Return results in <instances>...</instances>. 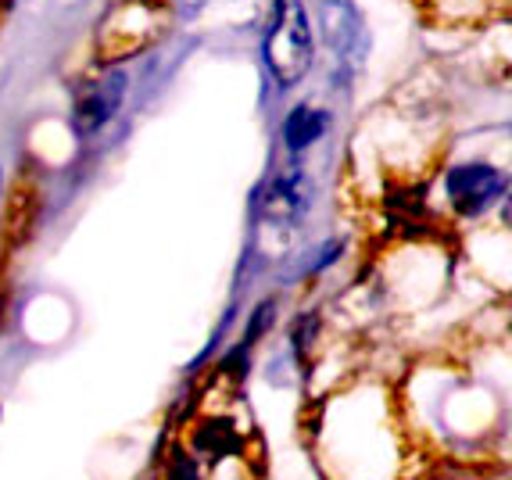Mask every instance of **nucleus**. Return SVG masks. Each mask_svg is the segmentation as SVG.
Segmentation results:
<instances>
[{
  "label": "nucleus",
  "instance_id": "obj_1",
  "mask_svg": "<svg viewBox=\"0 0 512 480\" xmlns=\"http://www.w3.org/2000/svg\"><path fill=\"white\" fill-rule=\"evenodd\" d=\"M262 61L280 90L308 79L316 65V22L305 0H273L262 29Z\"/></svg>",
  "mask_w": 512,
  "mask_h": 480
},
{
  "label": "nucleus",
  "instance_id": "obj_2",
  "mask_svg": "<svg viewBox=\"0 0 512 480\" xmlns=\"http://www.w3.org/2000/svg\"><path fill=\"white\" fill-rule=\"evenodd\" d=\"M444 205L452 208V215L459 219H480L487 215L498 201H505L509 194V176L505 169L491 162H455L452 169H444Z\"/></svg>",
  "mask_w": 512,
  "mask_h": 480
},
{
  "label": "nucleus",
  "instance_id": "obj_3",
  "mask_svg": "<svg viewBox=\"0 0 512 480\" xmlns=\"http://www.w3.org/2000/svg\"><path fill=\"white\" fill-rule=\"evenodd\" d=\"M319 36H323L326 51L337 58L348 76L362 69L369 54V26L366 15L359 11L355 0H319Z\"/></svg>",
  "mask_w": 512,
  "mask_h": 480
},
{
  "label": "nucleus",
  "instance_id": "obj_4",
  "mask_svg": "<svg viewBox=\"0 0 512 480\" xmlns=\"http://www.w3.org/2000/svg\"><path fill=\"white\" fill-rule=\"evenodd\" d=\"M126 86L129 76L122 65H108V69H101L97 76H90L79 86L76 101H72V129H76V137H97L119 115L122 101H126Z\"/></svg>",
  "mask_w": 512,
  "mask_h": 480
},
{
  "label": "nucleus",
  "instance_id": "obj_5",
  "mask_svg": "<svg viewBox=\"0 0 512 480\" xmlns=\"http://www.w3.org/2000/svg\"><path fill=\"white\" fill-rule=\"evenodd\" d=\"M308 201H312V187H308L305 172L291 169L283 172V176H273L269 183H262V190L255 194V215L262 223L294 226L305 215Z\"/></svg>",
  "mask_w": 512,
  "mask_h": 480
},
{
  "label": "nucleus",
  "instance_id": "obj_6",
  "mask_svg": "<svg viewBox=\"0 0 512 480\" xmlns=\"http://www.w3.org/2000/svg\"><path fill=\"white\" fill-rule=\"evenodd\" d=\"M326 129H330V112L326 108H316V104H294L287 119H283V147L291 151V155H305L319 140L326 137Z\"/></svg>",
  "mask_w": 512,
  "mask_h": 480
},
{
  "label": "nucleus",
  "instance_id": "obj_7",
  "mask_svg": "<svg viewBox=\"0 0 512 480\" xmlns=\"http://www.w3.org/2000/svg\"><path fill=\"white\" fill-rule=\"evenodd\" d=\"M194 445L208 459H226V455L240 452V430L230 420H205L194 430Z\"/></svg>",
  "mask_w": 512,
  "mask_h": 480
},
{
  "label": "nucleus",
  "instance_id": "obj_8",
  "mask_svg": "<svg viewBox=\"0 0 512 480\" xmlns=\"http://www.w3.org/2000/svg\"><path fill=\"white\" fill-rule=\"evenodd\" d=\"M165 480H201V470H197V463L190 459V455L176 452L169 459V470H165Z\"/></svg>",
  "mask_w": 512,
  "mask_h": 480
},
{
  "label": "nucleus",
  "instance_id": "obj_9",
  "mask_svg": "<svg viewBox=\"0 0 512 480\" xmlns=\"http://www.w3.org/2000/svg\"><path fill=\"white\" fill-rule=\"evenodd\" d=\"M0 198H4V169H0Z\"/></svg>",
  "mask_w": 512,
  "mask_h": 480
}]
</instances>
